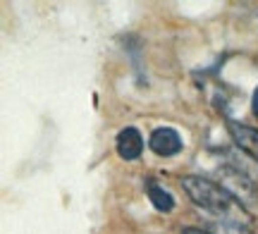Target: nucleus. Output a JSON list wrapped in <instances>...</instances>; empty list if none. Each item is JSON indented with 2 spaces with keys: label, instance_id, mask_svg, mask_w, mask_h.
<instances>
[{
  "label": "nucleus",
  "instance_id": "obj_1",
  "mask_svg": "<svg viewBox=\"0 0 258 234\" xmlns=\"http://www.w3.org/2000/svg\"><path fill=\"white\" fill-rule=\"evenodd\" d=\"M182 187L194 203L203 213H208L213 220H244L239 201L218 182H211L199 175H186L182 177Z\"/></svg>",
  "mask_w": 258,
  "mask_h": 234
},
{
  "label": "nucleus",
  "instance_id": "obj_2",
  "mask_svg": "<svg viewBox=\"0 0 258 234\" xmlns=\"http://www.w3.org/2000/svg\"><path fill=\"white\" fill-rule=\"evenodd\" d=\"M148 148L160 158H172L182 150V136L172 127H158L148 136Z\"/></svg>",
  "mask_w": 258,
  "mask_h": 234
},
{
  "label": "nucleus",
  "instance_id": "obj_3",
  "mask_svg": "<svg viewBox=\"0 0 258 234\" xmlns=\"http://www.w3.org/2000/svg\"><path fill=\"white\" fill-rule=\"evenodd\" d=\"M227 131H230L232 141L237 143V148H241L251 160L258 163V129H253L249 124L230 120L227 122Z\"/></svg>",
  "mask_w": 258,
  "mask_h": 234
},
{
  "label": "nucleus",
  "instance_id": "obj_4",
  "mask_svg": "<svg viewBox=\"0 0 258 234\" xmlns=\"http://www.w3.org/2000/svg\"><path fill=\"white\" fill-rule=\"evenodd\" d=\"M115 148H117V155L122 160H137L144 153V136H141V131L137 127H124L117 134Z\"/></svg>",
  "mask_w": 258,
  "mask_h": 234
},
{
  "label": "nucleus",
  "instance_id": "obj_5",
  "mask_svg": "<svg viewBox=\"0 0 258 234\" xmlns=\"http://www.w3.org/2000/svg\"><path fill=\"white\" fill-rule=\"evenodd\" d=\"M208 234H253L244 220H213Z\"/></svg>",
  "mask_w": 258,
  "mask_h": 234
},
{
  "label": "nucleus",
  "instance_id": "obj_6",
  "mask_svg": "<svg viewBox=\"0 0 258 234\" xmlns=\"http://www.w3.org/2000/svg\"><path fill=\"white\" fill-rule=\"evenodd\" d=\"M148 198H151V203L160 210V213H170L172 208H175V198L170 191L165 189H160L158 184H148Z\"/></svg>",
  "mask_w": 258,
  "mask_h": 234
},
{
  "label": "nucleus",
  "instance_id": "obj_7",
  "mask_svg": "<svg viewBox=\"0 0 258 234\" xmlns=\"http://www.w3.org/2000/svg\"><path fill=\"white\" fill-rule=\"evenodd\" d=\"M251 108H253V113L258 115V86H256V91H253V98H251Z\"/></svg>",
  "mask_w": 258,
  "mask_h": 234
},
{
  "label": "nucleus",
  "instance_id": "obj_8",
  "mask_svg": "<svg viewBox=\"0 0 258 234\" xmlns=\"http://www.w3.org/2000/svg\"><path fill=\"white\" fill-rule=\"evenodd\" d=\"M182 234H208V232H206V229H196V227H186Z\"/></svg>",
  "mask_w": 258,
  "mask_h": 234
}]
</instances>
